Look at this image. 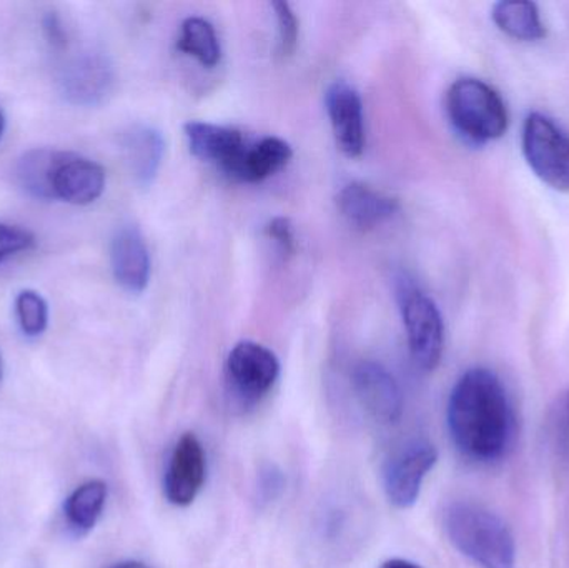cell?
I'll list each match as a JSON object with an SVG mask.
<instances>
[{
  "instance_id": "1",
  "label": "cell",
  "mask_w": 569,
  "mask_h": 568,
  "mask_svg": "<svg viewBox=\"0 0 569 568\" xmlns=\"http://www.w3.org/2000/svg\"><path fill=\"white\" fill-rule=\"evenodd\" d=\"M448 430L457 449L475 462H497L513 444L515 412L500 377L477 367L455 383L447 407Z\"/></svg>"
},
{
  "instance_id": "2",
  "label": "cell",
  "mask_w": 569,
  "mask_h": 568,
  "mask_svg": "<svg viewBox=\"0 0 569 568\" xmlns=\"http://www.w3.org/2000/svg\"><path fill=\"white\" fill-rule=\"evenodd\" d=\"M451 546L480 568H515L517 546L510 527L487 507L453 502L443 514Z\"/></svg>"
},
{
  "instance_id": "3",
  "label": "cell",
  "mask_w": 569,
  "mask_h": 568,
  "mask_svg": "<svg viewBox=\"0 0 569 568\" xmlns=\"http://www.w3.org/2000/svg\"><path fill=\"white\" fill-rule=\"evenodd\" d=\"M447 113L453 129L477 146L501 139L510 126L503 97L473 77L458 79L448 89Z\"/></svg>"
},
{
  "instance_id": "4",
  "label": "cell",
  "mask_w": 569,
  "mask_h": 568,
  "mask_svg": "<svg viewBox=\"0 0 569 568\" xmlns=\"http://www.w3.org/2000/svg\"><path fill=\"white\" fill-rule=\"evenodd\" d=\"M397 297L411 357L420 369L435 370L445 350V323L433 299L407 277L397 282Z\"/></svg>"
},
{
  "instance_id": "5",
  "label": "cell",
  "mask_w": 569,
  "mask_h": 568,
  "mask_svg": "<svg viewBox=\"0 0 569 568\" xmlns=\"http://www.w3.org/2000/svg\"><path fill=\"white\" fill-rule=\"evenodd\" d=\"M521 147L528 166L541 182L569 193V136L540 112L525 120Z\"/></svg>"
},
{
  "instance_id": "6",
  "label": "cell",
  "mask_w": 569,
  "mask_h": 568,
  "mask_svg": "<svg viewBox=\"0 0 569 568\" xmlns=\"http://www.w3.org/2000/svg\"><path fill=\"white\" fill-rule=\"evenodd\" d=\"M438 462V450L425 439L408 440L395 450L383 467V489L397 509H411L420 499L421 487Z\"/></svg>"
},
{
  "instance_id": "7",
  "label": "cell",
  "mask_w": 569,
  "mask_h": 568,
  "mask_svg": "<svg viewBox=\"0 0 569 568\" xmlns=\"http://www.w3.org/2000/svg\"><path fill=\"white\" fill-rule=\"evenodd\" d=\"M279 376V359L262 343L243 340L230 350L227 379L233 392L246 402L263 399L273 389Z\"/></svg>"
},
{
  "instance_id": "8",
  "label": "cell",
  "mask_w": 569,
  "mask_h": 568,
  "mask_svg": "<svg viewBox=\"0 0 569 568\" xmlns=\"http://www.w3.org/2000/svg\"><path fill=\"white\" fill-rule=\"evenodd\" d=\"M207 480V456L196 434L187 432L173 447L163 476V496L176 507H189Z\"/></svg>"
},
{
  "instance_id": "9",
  "label": "cell",
  "mask_w": 569,
  "mask_h": 568,
  "mask_svg": "<svg viewBox=\"0 0 569 568\" xmlns=\"http://www.w3.org/2000/svg\"><path fill=\"white\" fill-rule=\"evenodd\" d=\"M186 137L193 156L239 180L243 160L252 146L240 130L193 120L186 126Z\"/></svg>"
},
{
  "instance_id": "10",
  "label": "cell",
  "mask_w": 569,
  "mask_h": 568,
  "mask_svg": "<svg viewBox=\"0 0 569 568\" xmlns=\"http://www.w3.org/2000/svg\"><path fill=\"white\" fill-rule=\"evenodd\" d=\"M116 70L102 52H83L73 57L60 77L66 99L73 106L93 107L112 93Z\"/></svg>"
},
{
  "instance_id": "11",
  "label": "cell",
  "mask_w": 569,
  "mask_h": 568,
  "mask_svg": "<svg viewBox=\"0 0 569 568\" xmlns=\"http://www.w3.org/2000/svg\"><path fill=\"white\" fill-rule=\"evenodd\" d=\"M351 386L360 406L380 423H397L403 413V393L397 379L373 360L357 363Z\"/></svg>"
},
{
  "instance_id": "12",
  "label": "cell",
  "mask_w": 569,
  "mask_h": 568,
  "mask_svg": "<svg viewBox=\"0 0 569 568\" xmlns=\"http://www.w3.org/2000/svg\"><path fill=\"white\" fill-rule=\"evenodd\" d=\"M325 103L338 149L347 157L361 156L367 136L360 93L350 83L335 82L328 87Z\"/></svg>"
},
{
  "instance_id": "13",
  "label": "cell",
  "mask_w": 569,
  "mask_h": 568,
  "mask_svg": "<svg viewBox=\"0 0 569 568\" xmlns=\"http://www.w3.org/2000/svg\"><path fill=\"white\" fill-rule=\"evenodd\" d=\"M110 266L117 283L127 292L142 293L149 286L152 270L149 247L136 226L117 230L110 246Z\"/></svg>"
},
{
  "instance_id": "14",
  "label": "cell",
  "mask_w": 569,
  "mask_h": 568,
  "mask_svg": "<svg viewBox=\"0 0 569 568\" xmlns=\"http://www.w3.org/2000/svg\"><path fill=\"white\" fill-rule=\"evenodd\" d=\"M106 170L100 163L67 152L53 176V197L72 206H89L106 190Z\"/></svg>"
},
{
  "instance_id": "15",
  "label": "cell",
  "mask_w": 569,
  "mask_h": 568,
  "mask_svg": "<svg viewBox=\"0 0 569 568\" xmlns=\"http://www.w3.org/2000/svg\"><path fill=\"white\" fill-rule=\"evenodd\" d=\"M337 207L341 217L358 230H371L398 212L393 197L363 182L347 183L338 192Z\"/></svg>"
},
{
  "instance_id": "16",
  "label": "cell",
  "mask_w": 569,
  "mask_h": 568,
  "mask_svg": "<svg viewBox=\"0 0 569 568\" xmlns=\"http://www.w3.org/2000/svg\"><path fill=\"white\" fill-rule=\"evenodd\" d=\"M122 149L137 183L147 187L156 180L166 156V140L156 127L136 123L122 136Z\"/></svg>"
},
{
  "instance_id": "17",
  "label": "cell",
  "mask_w": 569,
  "mask_h": 568,
  "mask_svg": "<svg viewBox=\"0 0 569 568\" xmlns=\"http://www.w3.org/2000/svg\"><path fill=\"white\" fill-rule=\"evenodd\" d=\"M66 156L67 152L56 149L29 150L17 162V183L33 199L56 200L53 176Z\"/></svg>"
},
{
  "instance_id": "18",
  "label": "cell",
  "mask_w": 569,
  "mask_h": 568,
  "mask_svg": "<svg viewBox=\"0 0 569 568\" xmlns=\"http://www.w3.org/2000/svg\"><path fill=\"white\" fill-rule=\"evenodd\" d=\"M501 32L520 42H537L547 36L540 9L533 2H498L491 10Z\"/></svg>"
},
{
  "instance_id": "19",
  "label": "cell",
  "mask_w": 569,
  "mask_h": 568,
  "mask_svg": "<svg viewBox=\"0 0 569 568\" xmlns=\"http://www.w3.org/2000/svg\"><path fill=\"white\" fill-rule=\"evenodd\" d=\"M293 150L280 137H263L259 142H252L242 169H240L239 180L242 182H262L269 177L276 176L290 162Z\"/></svg>"
},
{
  "instance_id": "20",
  "label": "cell",
  "mask_w": 569,
  "mask_h": 568,
  "mask_svg": "<svg viewBox=\"0 0 569 568\" xmlns=\"http://www.w3.org/2000/svg\"><path fill=\"white\" fill-rule=\"evenodd\" d=\"M107 500V484L89 480L77 487L63 506L67 522L77 534H87L96 527L102 516Z\"/></svg>"
},
{
  "instance_id": "21",
  "label": "cell",
  "mask_w": 569,
  "mask_h": 568,
  "mask_svg": "<svg viewBox=\"0 0 569 568\" xmlns=\"http://www.w3.org/2000/svg\"><path fill=\"white\" fill-rule=\"evenodd\" d=\"M177 47L180 52L199 60L207 69L219 66L222 59V46L216 27L202 17H189L183 20Z\"/></svg>"
},
{
  "instance_id": "22",
  "label": "cell",
  "mask_w": 569,
  "mask_h": 568,
  "mask_svg": "<svg viewBox=\"0 0 569 568\" xmlns=\"http://www.w3.org/2000/svg\"><path fill=\"white\" fill-rule=\"evenodd\" d=\"M16 317L23 336L39 337L49 326V307L36 290H22L16 297Z\"/></svg>"
},
{
  "instance_id": "23",
  "label": "cell",
  "mask_w": 569,
  "mask_h": 568,
  "mask_svg": "<svg viewBox=\"0 0 569 568\" xmlns=\"http://www.w3.org/2000/svg\"><path fill=\"white\" fill-rule=\"evenodd\" d=\"M273 10H276L277 23H279V49L282 56H291L297 49L298 33V19L295 16L293 9L287 2H273Z\"/></svg>"
},
{
  "instance_id": "24",
  "label": "cell",
  "mask_w": 569,
  "mask_h": 568,
  "mask_svg": "<svg viewBox=\"0 0 569 568\" xmlns=\"http://www.w3.org/2000/svg\"><path fill=\"white\" fill-rule=\"evenodd\" d=\"M36 246V237L22 227L0 223V263Z\"/></svg>"
},
{
  "instance_id": "25",
  "label": "cell",
  "mask_w": 569,
  "mask_h": 568,
  "mask_svg": "<svg viewBox=\"0 0 569 568\" xmlns=\"http://www.w3.org/2000/svg\"><path fill=\"white\" fill-rule=\"evenodd\" d=\"M550 436L558 452H569V390L551 407Z\"/></svg>"
},
{
  "instance_id": "26",
  "label": "cell",
  "mask_w": 569,
  "mask_h": 568,
  "mask_svg": "<svg viewBox=\"0 0 569 568\" xmlns=\"http://www.w3.org/2000/svg\"><path fill=\"white\" fill-rule=\"evenodd\" d=\"M284 479L282 470L276 466H267L259 476V496L262 502H273L283 492Z\"/></svg>"
},
{
  "instance_id": "27",
  "label": "cell",
  "mask_w": 569,
  "mask_h": 568,
  "mask_svg": "<svg viewBox=\"0 0 569 568\" xmlns=\"http://www.w3.org/2000/svg\"><path fill=\"white\" fill-rule=\"evenodd\" d=\"M267 236L277 243V247H279L283 253H287V256L293 253L295 236L290 220L284 219V217H276V219L267 226Z\"/></svg>"
},
{
  "instance_id": "28",
  "label": "cell",
  "mask_w": 569,
  "mask_h": 568,
  "mask_svg": "<svg viewBox=\"0 0 569 568\" xmlns=\"http://www.w3.org/2000/svg\"><path fill=\"white\" fill-rule=\"evenodd\" d=\"M43 32L53 49L59 50L67 46L66 27L57 12H49L43 17Z\"/></svg>"
},
{
  "instance_id": "29",
  "label": "cell",
  "mask_w": 569,
  "mask_h": 568,
  "mask_svg": "<svg viewBox=\"0 0 569 568\" xmlns=\"http://www.w3.org/2000/svg\"><path fill=\"white\" fill-rule=\"evenodd\" d=\"M381 568H421L417 566V564L408 562V560L403 559H391L388 562H385Z\"/></svg>"
},
{
  "instance_id": "30",
  "label": "cell",
  "mask_w": 569,
  "mask_h": 568,
  "mask_svg": "<svg viewBox=\"0 0 569 568\" xmlns=\"http://www.w3.org/2000/svg\"><path fill=\"white\" fill-rule=\"evenodd\" d=\"M112 568H149V567H147L146 564L136 562V560H127V562L117 564V566H113Z\"/></svg>"
},
{
  "instance_id": "31",
  "label": "cell",
  "mask_w": 569,
  "mask_h": 568,
  "mask_svg": "<svg viewBox=\"0 0 569 568\" xmlns=\"http://www.w3.org/2000/svg\"><path fill=\"white\" fill-rule=\"evenodd\" d=\"M3 132H6V113L0 109V139H2Z\"/></svg>"
},
{
  "instance_id": "32",
  "label": "cell",
  "mask_w": 569,
  "mask_h": 568,
  "mask_svg": "<svg viewBox=\"0 0 569 568\" xmlns=\"http://www.w3.org/2000/svg\"><path fill=\"white\" fill-rule=\"evenodd\" d=\"M3 373V363H2V356H0V379H2Z\"/></svg>"
}]
</instances>
